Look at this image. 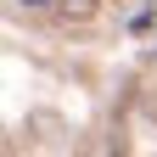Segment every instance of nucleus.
Instances as JSON below:
<instances>
[{"label":"nucleus","instance_id":"1","mask_svg":"<svg viewBox=\"0 0 157 157\" xmlns=\"http://www.w3.org/2000/svg\"><path fill=\"white\" fill-rule=\"evenodd\" d=\"M23 6H45V0H23Z\"/></svg>","mask_w":157,"mask_h":157}]
</instances>
